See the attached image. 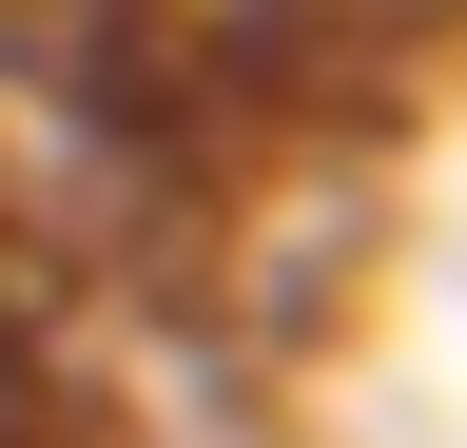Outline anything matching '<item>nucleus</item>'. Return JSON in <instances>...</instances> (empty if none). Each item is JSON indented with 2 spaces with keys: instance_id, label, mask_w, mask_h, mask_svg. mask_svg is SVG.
<instances>
[{
  "instance_id": "nucleus-1",
  "label": "nucleus",
  "mask_w": 467,
  "mask_h": 448,
  "mask_svg": "<svg viewBox=\"0 0 467 448\" xmlns=\"http://www.w3.org/2000/svg\"><path fill=\"white\" fill-rule=\"evenodd\" d=\"M58 429H78V410H58V331L0 293V448H58Z\"/></svg>"
}]
</instances>
